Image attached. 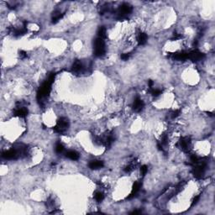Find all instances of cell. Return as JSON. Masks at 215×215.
<instances>
[{
	"instance_id": "cell-1",
	"label": "cell",
	"mask_w": 215,
	"mask_h": 215,
	"mask_svg": "<svg viewBox=\"0 0 215 215\" xmlns=\"http://www.w3.org/2000/svg\"><path fill=\"white\" fill-rule=\"evenodd\" d=\"M55 80V73H51L48 79L42 84V86L39 88L37 92V100L39 102L42 101V99L50 94L51 91V85Z\"/></svg>"
},
{
	"instance_id": "cell-2",
	"label": "cell",
	"mask_w": 215,
	"mask_h": 215,
	"mask_svg": "<svg viewBox=\"0 0 215 215\" xmlns=\"http://www.w3.org/2000/svg\"><path fill=\"white\" fill-rule=\"evenodd\" d=\"M105 42L103 39L98 38L94 41V55L96 57H102L105 54Z\"/></svg>"
},
{
	"instance_id": "cell-3",
	"label": "cell",
	"mask_w": 215,
	"mask_h": 215,
	"mask_svg": "<svg viewBox=\"0 0 215 215\" xmlns=\"http://www.w3.org/2000/svg\"><path fill=\"white\" fill-rule=\"evenodd\" d=\"M69 126V122H68V120L66 119V118H61L59 120L57 121V124L56 126L53 128L54 131L57 132V133L62 134L65 132L67 128Z\"/></svg>"
},
{
	"instance_id": "cell-4",
	"label": "cell",
	"mask_w": 215,
	"mask_h": 215,
	"mask_svg": "<svg viewBox=\"0 0 215 215\" xmlns=\"http://www.w3.org/2000/svg\"><path fill=\"white\" fill-rule=\"evenodd\" d=\"M19 153H23V148L19 149V150H16V149H11L9 151H7L2 153V157L6 160H13V159H17L19 156Z\"/></svg>"
},
{
	"instance_id": "cell-5",
	"label": "cell",
	"mask_w": 215,
	"mask_h": 215,
	"mask_svg": "<svg viewBox=\"0 0 215 215\" xmlns=\"http://www.w3.org/2000/svg\"><path fill=\"white\" fill-rule=\"evenodd\" d=\"M206 169V163L205 162H197L193 168V175L196 178H201Z\"/></svg>"
},
{
	"instance_id": "cell-6",
	"label": "cell",
	"mask_w": 215,
	"mask_h": 215,
	"mask_svg": "<svg viewBox=\"0 0 215 215\" xmlns=\"http://www.w3.org/2000/svg\"><path fill=\"white\" fill-rule=\"evenodd\" d=\"M204 56L205 55L203 53L200 52V51H197V50L188 52V59H190L192 62H199V61H201L202 58L204 57Z\"/></svg>"
},
{
	"instance_id": "cell-7",
	"label": "cell",
	"mask_w": 215,
	"mask_h": 215,
	"mask_svg": "<svg viewBox=\"0 0 215 215\" xmlns=\"http://www.w3.org/2000/svg\"><path fill=\"white\" fill-rule=\"evenodd\" d=\"M132 9H133V8H132L131 5H129L128 4H123L119 8V13H120V16L124 17V16L128 15V14L131 13Z\"/></svg>"
},
{
	"instance_id": "cell-8",
	"label": "cell",
	"mask_w": 215,
	"mask_h": 215,
	"mask_svg": "<svg viewBox=\"0 0 215 215\" xmlns=\"http://www.w3.org/2000/svg\"><path fill=\"white\" fill-rule=\"evenodd\" d=\"M178 146L181 148L182 151H183L185 152H187L189 151L190 147V139L188 138H182L179 140L178 142Z\"/></svg>"
},
{
	"instance_id": "cell-9",
	"label": "cell",
	"mask_w": 215,
	"mask_h": 215,
	"mask_svg": "<svg viewBox=\"0 0 215 215\" xmlns=\"http://www.w3.org/2000/svg\"><path fill=\"white\" fill-rule=\"evenodd\" d=\"M144 106H145L144 102L142 101V100L139 98V97H137V98L134 99V103H133L134 110L135 112H140V111L143 109Z\"/></svg>"
},
{
	"instance_id": "cell-10",
	"label": "cell",
	"mask_w": 215,
	"mask_h": 215,
	"mask_svg": "<svg viewBox=\"0 0 215 215\" xmlns=\"http://www.w3.org/2000/svg\"><path fill=\"white\" fill-rule=\"evenodd\" d=\"M173 57L175 60H177V61H185V60L188 59V52L182 51L179 53H176L173 55Z\"/></svg>"
},
{
	"instance_id": "cell-11",
	"label": "cell",
	"mask_w": 215,
	"mask_h": 215,
	"mask_svg": "<svg viewBox=\"0 0 215 215\" xmlns=\"http://www.w3.org/2000/svg\"><path fill=\"white\" fill-rule=\"evenodd\" d=\"M140 187H141V183L139 182H135L133 185V187H132V192H131V193L129 194V196L127 198H128V199H130V198H132V197H134L135 196V195L137 194V192H139Z\"/></svg>"
},
{
	"instance_id": "cell-12",
	"label": "cell",
	"mask_w": 215,
	"mask_h": 215,
	"mask_svg": "<svg viewBox=\"0 0 215 215\" xmlns=\"http://www.w3.org/2000/svg\"><path fill=\"white\" fill-rule=\"evenodd\" d=\"M103 162L102 161H93L89 163V167L93 170L100 169L103 166Z\"/></svg>"
},
{
	"instance_id": "cell-13",
	"label": "cell",
	"mask_w": 215,
	"mask_h": 215,
	"mask_svg": "<svg viewBox=\"0 0 215 215\" xmlns=\"http://www.w3.org/2000/svg\"><path fill=\"white\" fill-rule=\"evenodd\" d=\"M28 114V109L26 108H19L14 111V115L20 118H24Z\"/></svg>"
},
{
	"instance_id": "cell-14",
	"label": "cell",
	"mask_w": 215,
	"mask_h": 215,
	"mask_svg": "<svg viewBox=\"0 0 215 215\" xmlns=\"http://www.w3.org/2000/svg\"><path fill=\"white\" fill-rule=\"evenodd\" d=\"M82 69H83V66H82V64L80 61H76L73 64L72 67H71V71L75 73H80Z\"/></svg>"
},
{
	"instance_id": "cell-15",
	"label": "cell",
	"mask_w": 215,
	"mask_h": 215,
	"mask_svg": "<svg viewBox=\"0 0 215 215\" xmlns=\"http://www.w3.org/2000/svg\"><path fill=\"white\" fill-rule=\"evenodd\" d=\"M147 40H148V35H146V33H144V32L139 33V35H138V38H137L139 45H145L147 42Z\"/></svg>"
},
{
	"instance_id": "cell-16",
	"label": "cell",
	"mask_w": 215,
	"mask_h": 215,
	"mask_svg": "<svg viewBox=\"0 0 215 215\" xmlns=\"http://www.w3.org/2000/svg\"><path fill=\"white\" fill-rule=\"evenodd\" d=\"M66 156L72 161H76L79 159V154L75 151H69L66 153Z\"/></svg>"
},
{
	"instance_id": "cell-17",
	"label": "cell",
	"mask_w": 215,
	"mask_h": 215,
	"mask_svg": "<svg viewBox=\"0 0 215 215\" xmlns=\"http://www.w3.org/2000/svg\"><path fill=\"white\" fill-rule=\"evenodd\" d=\"M106 28L104 26H101L98 28V38L101 39H105L106 38Z\"/></svg>"
},
{
	"instance_id": "cell-18",
	"label": "cell",
	"mask_w": 215,
	"mask_h": 215,
	"mask_svg": "<svg viewBox=\"0 0 215 215\" xmlns=\"http://www.w3.org/2000/svg\"><path fill=\"white\" fill-rule=\"evenodd\" d=\"M63 16L64 13H61V12H56V13L53 14V17H52V23H53V24L57 23L60 19L63 17Z\"/></svg>"
},
{
	"instance_id": "cell-19",
	"label": "cell",
	"mask_w": 215,
	"mask_h": 215,
	"mask_svg": "<svg viewBox=\"0 0 215 215\" xmlns=\"http://www.w3.org/2000/svg\"><path fill=\"white\" fill-rule=\"evenodd\" d=\"M103 198H104V195H103V193L101 192H96V194H95V199H96V201L98 202H102L103 200Z\"/></svg>"
},
{
	"instance_id": "cell-20",
	"label": "cell",
	"mask_w": 215,
	"mask_h": 215,
	"mask_svg": "<svg viewBox=\"0 0 215 215\" xmlns=\"http://www.w3.org/2000/svg\"><path fill=\"white\" fill-rule=\"evenodd\" d=\"M150 90L151 95L154 97H158L159 95L161 94V91L160 89H150Z\"/></svg>"
},
{
	"instance_id": "cell-21",
	"label": "cell",
	"mask_w": 215,
	"mask_h": 215,
	"mask_svg": "<svg viewBox=\"0 0 215 215\" xmlns=\"http://www.w3.org/2000/svg\"><path fill=\"white\" fill-rule=\"evenodd\" d=\"M56 151L58 153V154H61L64 151V146L62 145V144H57V146H56Z\"/></svg>"
},
{
	"instance_id": "cell-22",
	"label": "cell",
	"mask_w": 215,
	"mask_h": 215,
	"mask_svg": "<svg viewBox=\"0 0 215 215\" xmlns=\"http://www.w3.org/2000/svg\"><path fill=\"white\" fill-rule=\"evenodd\" d=\"M147 171H148V168H147L146 165H143V166L140 167V173H141L142 176H145L147 173Z\"/></svg>"
},
{
	"instance_id": "cell-23",
	"label": "cell",
	"mask_w": 215,
	"mask_h": 215,
	"mask_svg": "<svg viewBox=\"0 0 215 215\" xmlns=\"http://www.w3.org/2000/svg\"><path fill=\"white\" fill-rule=\"evenodd\" d=\"M181 114V110L180 109H177V110H175V111H173L172 112V114H171V117L172 118H177L178 117L179 115Z\"/></svg>"
},
{
	"instance_id": "cell-24",
	"label": "cell",
	"mask_w": 215,
	"mask_h": 215,
	"mask_svg": "<svg viewBox=\"0 0 215 215\" xmlns=\"http://www.w3.org/2000/svg\"><path fill=\"white\" fill-rule=\"evenodd\" d=\"M130 57V53H124L121 55V59L124 60V61H127Z\"/></svg>"
},
{
	"instance_id": "cell-25",
	"label": "cell",
	"mask_w": 215,
	"mask_h": 215,
	"mask_svg": "<svg viewBox=\"0 0 215 215\" xmlns=\"http://www.w3.org/2000/svg\"><path fill=\"white\" fill-rule=\"evenodd\" d=\"M199 198H200V196H199V195H198V196L195 197L193 198V200H192V205H191V206H192H192H194L197 202V201L199 200Z\"/></svg>"
},
{
	"instance_id": "cell-26",
	"label": "cell",
	"mask_w": 215,
	"mask_h": 215,
	"mask_svg": "<svg viewBox=\"0 0 215 215\" xmlns=\"http://www.w3.org/2000/svg\"><path fill=\"white\" fill-rule=\"evenodd\" d=\"M182 38V35H179V34H174V37L172 40H179V39Z\"/></svg>"
},
{
	"instance_id": "cell-27",
	"label": "cell",
	"mask_w": 215,
	"mask_h": 215,
	"mask_svg": "<svg viewBox=\"0 0 215 215\" xmlns=\"http://www.w3.org/2000/svg\"><path fill=\"white\" fill-rule=\"evenodd\" d=\"M19 57H20V58H25V57H27L25 51H20V52H19Z\"/></svg>"
},
{
	"instance_id": "cell-28",
	"label": "cell",
	"mask_w": 215,
	"mask_h": 215,
	"mask_svg": "<svg viewBox=\"0 0 215 215\" xmlns=\"http://www.w3.org/2000/svg\"><path fill=\"white\" fill-rule=\"evenodd\" d=\"M148 84H149V88H150V89H152V87H153V85H154V82H153L152 80H150V81H148Z\"/></svg>"
},
{
	"instance_id": "cell-29",
	"label": "cell",
	"mask_w": 215,
	"mask_h": 215,
	"mask_svg": "<svg viewBox=\"0 0 215 215\" xmlns=\"http://www.w3.org/2000/svg\"><path fill=\"white\" fill-rule=\"evenodd\" d=\"M140 213H141V211H138V210H135V211L132 212L131 214H140Z\"/></svg>"
}]
</instances>
